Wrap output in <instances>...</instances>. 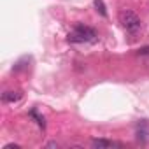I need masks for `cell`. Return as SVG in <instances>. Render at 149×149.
Returning <instances> with one entry per match:
<instances>
[{"mask_svg":"<svg viewBox=\"0 0 149 149\" xmlns=\"http://www.w3.org/2000/svg\"><path fill=\"white\" fill-rule=\"evenodd\" d=\"M68 42L72 44H83V42H95L97 40V32L91 28V26H86V25H76L74 30L68 33Z\"/></svg>","mask_w":149,"mask_h":149,"instance_id":"cell-1","label":"cell"},{"mask_svg":"<svg viewBox=\"0 0 149 149\" xmlns=\"http://www.w3.org/2000/svg\"><path fill=\"white\" fill-rule=\"evenodd\" d=\"M119 21H121V25L128 30V32H132V33H135L137 30H140V18L133 13V11H121L119 13Z\"/></svg>","mask_w":149,"mask_h":149,"instance_id":"cell-2","label":"cell"},{"mask_svg":"<svg viewBox=\"0 0 149 149\" xmlns=\"http://www.w3.org/2000/svg\"><path fill=\"white\" fill-rule=\"evenodd\" d=\"M21 97H23V93L19 91V90H16V91H6L4 95H2V100L4 102H11V104H14V102H18V100H21Z\"/></svg>","mask_w":149,"mask_h":149,"instance_id":"cell-3","label":"cell"},{"mask_svg":"<svg viewBox=\"0 0 149 149\" xmlns=\"http://www.w3.org/2000/svg\"><path fill=\"white\" fill-rule=\"evenodd\" d=\"M91 144H93V147H98V149H107V147L114 146L111 140H105V139H93Z\"/></svg>","mask_w":149,"mask_h":149,"instance_id":"cell-4","label":"cell"},{"mask_svg":"<svg viewBox=\"0 0 149 149\" xmlns=\"http://www.w3.org/2000/svg\"><path fill=\"white\" fill-rule=\"evenodd\" d=\"M95 7H97V13L104 18H107V11H105V6H104V0H95Z\"/></svg>","mask_w":149,"mask_h":149,"instance_id":"cell-5","label":"cell"},{"mask_svg":"<svg viewBox=\"0 0 149 149\" xmlns=\"http://www.w3.org/2000/svg\"><path fill=\"white\" fill-rule=\"evenodd\" d=\"M30 116L37 119V125H39L40 128H46V121H44V118H42V116H39V112H37L35 109H32V111H30Z\"/></svg>","mask_w":149,"mask_h":149,"instance_id":"cell-6","label":"cell"},{"mask_svg":"<svg viewBox=\"0 0 149 149\" xmlns=\"http://www.w3.org/2000/svg\"><path fill=\"white\" fill-rule=\"evenodd\" d=\"M6 149H19V146H16V144H9V146H6Z\"/></svg>","mask_w":149,"mask_h":149,"instance_id":"cell-7","label":"cell"},{"mask_svg":"<svg viewBox=\"0 0 149 149\" xmlns=\"http://www.w3.org/2000/svg\"><path fill=\"white\" fill-rule=\"evenodd\" d=\"M47 147H58V144H56V142H49Z\"/></svg>","mask_w":149,"mask_h":149,"instance_id":"cell-8","label":"cell"}]
</instances>
